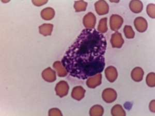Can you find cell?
<instances>
[{
  "instance_id": "cell-1",
  "label": "cell",
  "mask_w": 155,
  "mask_h": 116,
  "mask_svg": "<svg viewBox=\"0 0 155 116\" xmlns=\"http://www.w3.org/2000/svg\"><path fill=\"white\" fill-rule=\"evenodd\" d=\"M107 41L95 28L83 30L62 58V65L72 77L78 79L100 73L105 67Z\"/></svg>"
},
{
  "instance_id": "cell-2",
  "label": "cell",
  "mask_w": 155,
  "mask_h": 116,
  "mask_svg": "<svg viewBox=\"0 0 155 116\" xmlns=\"http://www.w3.org/2000/svg\"><path fill=\"white\" fill-rule=\"evenodd\" d=\"M69 87L68 83L65 81H61L59 82L55 88L57 95L60 98L66 96L68 93Z\"/></svg>"
},
{
  "instance_id": "cell-3",
  "label": "cell",
  "mask_w": 155,
  "mask_h": 116,
  "mask_svg": "<svg viewBox=\"0 0 155 116\" xmlns=\"http://www.w3.org/2000/svg\"><path fill=\"white\" fill-rule=\"evenodd\" d=\"M124 20L118 14H112L110 19V27L113 31L119 30L123 24Z\"/></svg>"
},
{
  "instance_id": "cell-4",
  "label": "cell",
  "mask_w": 155,
  "mask_h": 116,
  "mask_svg": "<svg viewBox=\"0 0 155 116\" xmlns=\"http://www.w3.org/2000/svg\"><path fill=\"white\" fill-rule=\"evenodd\" d=\"M102 98L104 102L107 103H111L116 100L117 93L112 88H107L102 92Z\"/></svg>"
},
{
  "instance_id": "cell-5",
  "label": "cell",
  "mask_w": 155,
  "mask_h": 116,
  "mask_svg": "<svg viewBox=\"0 0 155 116\" xmlns=\"http://www.w3.org/2000/svg\"><path fill=\"white\" fill-rule=\"evenodd\" d=\"M96 18L93 13L88 12L83 19V25L87 29H93L95 26Z\"/></svg>"
},
{
  "instance_id": "cell-6",
  "label": "cell",
  "mask_w": 155,
  "mask_h": 116,
  "mask_svg": "<svg viewBox=\"0 0 155 116\" xmlns=\"http://www.w3.org/2000/svg\"><path fill=\"white\" fill-rule=\"evenodd\" d=\"M110 42L113 48H120L123 45L124 40L122 34L119 32H116L112 35Z\"/></svg>"
},
{
  "instance_id": "cell-7",
  "label": "cell",
  "mask_w": 155,
  "mask_h": 116,
  "mask_svg": "<svg viewBox=\"0 0 155 116\" xmlns=\"http://www.w3.org/2000/svg\"><path fill=\"white\" fill-rule=\"evenodd\" d=\"M96 11L99 15L107 14L109 11V7L105 1H98L95 4Z\"/></svg>"
},
{
  "instance_id": "cell-8",
  "label": "cell",
  "mask_w": 155,
  "mask_h": 116,
  "mask_svg": "<svg viewBox=\"0 0 155 116\" xmlns=\"http://www.w3.org/2000/svg\"><path fill=\"white\" fill-rule=\"evenodd\" d=\"M102 74L98 73L95 76L88 77L87 81V85L90 88H95L101 84Z\"/></svg>"
},
{
  "instance_id": "cell-9",
  "label": "cell",
  "mask_w": 155,
  "mask_h": 116,
  "mask_svg": "<svg viewBox=\"0 0 155 116\" xmlns=\"http://www.w3.org/2000/svg\"><path fill=\"white\" fill-rule=\"evenodd\" d=\"M134 25L136 30L140 33L145 32L148 27V23L146 19L141 17H137L134 20Z\"/></svg>"
},
{
  "instance_id": "cell-10",
  "label": "cell",
  "mask_w": 155,
  "mask_h": 116,
  "mask_svg": "<svg viewBox=\"0 0 155 116\" xmlns=\"http://www.w3.org/2000/svg\"><path fill=\"white\" fill-rule=\"evenodd\" d=\"M42 77L45 81L49 83L53 82L57 79L55 71L53 70L50 67L47 68L42 71Z\"/></svg>"
},
{
  "instance_id": "cell-11",
  "label": "cell",
  "mask_w": 155,
  "mask_h": 116,
  "mask_svg": "<svg viewBox=\"0 0 155 116\" xmlns=\"http://www.w3.org/2000/svg\"><path fill=\"white\" fill-rule=\"evenodd\" d=\"M107 79L111 83H113L117 78L118 73L116 69L113 66H109L105 70Z\"/></svg>"
},
{
  "instance_id": "cell-12",
  "label": "cell",
  "mask_w": 155,
  "mask_h": 116,
  "mask_svg": "<svg viewBox=\"0 0 155 116\" xmlns=\"http://www.w3.org/2000/svg\"><path fill=\"white\" fill-rule=\"evenodd\" d=\"M85 90L81 86H76L72 89L71 97L77 101H80L84 97Z\"/></svg>"
},
{
  "instance_id": "cell-13",
  "label": "cell",
  "mask_w": 155,
  "mask_h": 116,
  "mask_svg": "<svg viewBox=\"0 0 155 116\" xmlns=\"http://www.w3.org/2000/svg\"><path fill=\"white\" fill-rule=\"evenodd\" d=\"M144 72L143 69L140 67H136L132 70L131 76L132 79L135 82H139L143 79Z\"/></svg>"
},
{
  "instance_id": "cell-14",
  "label": "cell",
  "mask_w": 155,
  "mask_h": 116,
  "mask_svg": "<svg viewBox=\"0 0 155 116\" xmlns=\"http://www.w3.org/2000/svg\"><path fill=\"white\" fill-rule=\"evenodd\" d=\"M53 25L49 23H45L39 27V33L45 36L51 35L53 31Z\"/></svg>"
},
{
  "instance_id": "cell-15",
  "label": "cell",
  "mask_w": 155,
  "mask_h": 116,
  "mask_svg": "<svg viewBox=\"0 0 155 116\" xmlns=\"http://www.w3.org/2000/svg\"><path fill=\"white\" fill-rule=\"evenodd\" d=\"M53 67L57 71L58 76L59 77H65L67 75V70L60 61H57L53 63Z\"/></svg>"
},
{
  "instance_id": "cell-16",
  "label": "cell",
  "mask_w": 155,
  "mask_h": 116,
  "mask_svg": "<svg viewBox=\"0 0 155 116\" xmlns=\"http://www.w3.org/2000/svg\"><path fill=\"white\" fill-rule=\"evenodd\" d=\"M129 7L132 12L138 14L141 12L143 10V3L140 1H131L129 3Z\"/></svg>"
},
{
  "instance_id": "cell-17",
  "label": "cell",
  "mask_w": 155,
  "mask_h": 116,
  "mask_svg": "<svg viewBox=\"0 0 155 116\" xmlns=\"http://www.w3.org/2000/svg\"><path fill=\"white\" fill-rule=\"evenodd\" d=\"M41 17L45 20H50L52 19L55 15L54 10L51 7H47L42 9L41 13Z\"/></svg>"
},
{
  "instance_id": "cell-18",
  "label": "cell",
  "mask_w": 155,
  "mask_h": 116,
  "mask_svg": "<svg viewBox=\"0 0 155 116\" xmlns=\"http://www.w3.org/2000/svg\"><path fill=\"white\" fill-rule=\"evenodd\" d=\"M104 108L99 105H96L93 106L90 111V116H101L104 114Z\"/></svg>"
},
{
  "instance_id": "cell-19",
  "label": "cell",
  "mask_w": 155,
  "mask_h": 116,
  "mask_svg": "<svg viewBox=\"0 0 155 116\" xmlns=\"http://www.w3.org/2000/svg\"><path fill=\"white\" fill-rule=\"evenodd\" d=\"M111 114L113 116H125L126 112L122 106L117 104L114 106L111 109Z\"/></svg>"
},
{
  "instance_id": "cell-20",
  "label": "cell",
  "mask_w": 155,
  "mask_h": 116,
  "mask_svg": "<svg viewBox=\"0 0 155 116\" xmlns=\"http://www.w3.org/2000/svg\"><path fill=\"white\" fill-rule=\"evenodd\" d=\"M87 3L84 1H78L74 2V8L76 12L84 11L87 9Z\"/></svg>"
},
{
  "instance_id": "cell-21",
  "label": "cell",
  "mask_w": 155,
  "mask_h": 116,
  "mask_svg": "<svg viewBox=\"0 0 155 116\" xmlns=\"http://www.w3.org/2000/svg\"><path fill=\"white\" fill-rule=\"evenodd\" d=\"M107 18H104L99 21L98 26V30L99 32L101 34H104L107 32Z\"/></svg>"
},
{
  "instance_id": "cell-22",
  "label": "cell",
  "mask_w": 155,
  "mask_h": 116,
  "mask_svg": "<svg viewBox=\"0 0 155 116\" xmlns=\"http://www.w3.org/2000/svg\"><path fill=\"white\" fill-rule=\"evenodd\" d=\"M124 32L126 37L128 39L134 38L135 36V33L132 29V27L129 25H126L124 28Z\"/></svg>"
},
{
  "instance_id": "cell-23",
  "label": "cell",
  "mask_w": 155,
  "mask_h": 116,
  "mask_svg": "<svg viewBox=\"0 0 155 116\" xmlns=\"http://www.w3.org/2000/svg\"><path fill=\"white\" fill-rule=\"evenodd\" d=\"M155 74L153 72L150 73L146 76V82L147 85L150 87L155 86Z\"/></svg>"
},
{
  "instance_id": "cell-24",
  "label": "cell",
  "mask_w": 155,
  "mask_h": 116,
  "mask_svg": "<svg viewBox=\"0 0 155 116\" xmlns=\"http://www.w3.org/2000/svg\"><path fill=\"white\" fill-rule=\"evenodd\" d=\"M155 4H150L146 7V11L148 16L150 18H155Z\"/></svg>"
},
{
  "instance_id": "cell-25",
  "label": "cell",
  "mask_w": 155,
  "mask_h": 116,
  "mask_svg": "<svg viewBox=\"0 0 155 116\" xmlns=\"http://www.w3.org/2000/svg\"><path fill=\"white\" fill-rule=\"evenodd\" d=\"M48 114H49V116H62V113H61V111L60 109H58V108H54L50 109Z\"/></svg>"
},
{
  "instance_id": "cell-26",
  "label": "cell",
  "mask_w": 155,
  "mask_h": 116,
  "mask_svg": "<svg viewBox=\"0 0 155 116\" xmlns=\"http://www.w3.org/2000/svg\"><path fill=\"white\" fill-rule=\"evenodd\" d=\"M48 2V1H32V3L34 4V5L37 6H41L43 5Z\"/></svg>"
},
{
  "instance_id": "cell-27",
  "label": "cell",
  "mask_w": 155,
  "mask_h": 116,
  "mask_svg": "<svg viewBox=\"0 0 155 116\" xmlns=\"http://www.w3.org/2000/svg\"><path fill=\"white\" fill-rule=\"evenodd\" d=\"M150 111H151L153 113H155V100L152 101L150 103Z\"/></svg>"
}]
</instances>
